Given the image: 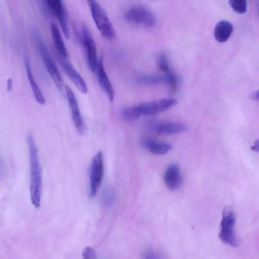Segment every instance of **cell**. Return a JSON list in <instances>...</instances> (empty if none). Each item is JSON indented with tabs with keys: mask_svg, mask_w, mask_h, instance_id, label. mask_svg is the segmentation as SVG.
I'll use <instances>...</instances> for the list:
<instances>
[{
	"mask_svg": "<svg viewBox=\"0 0 259 259\" xmlns=\"http://www.w3.org/2000/svg\"><path fill=\"white\" fill-rule=\"evenodd\" d=\"M30 161V196L32 204L36 208L40 204L42 195V174L38 156L32 135L28 136Z\"/></svg>",
	"mask_w": 259,
	"mask_h": 259,
	"instance_id": "1",
	"label": "cell"
},
{
	"mask_svg": "<svg viewBox=\"0 0 259 259\" xmlns=\"http://www.w3.org/2000/svg\"><path fill=\"white\" fill-rule=\"evenodd\" d=\"M236 223V216L233 209L230 206L226 207L222 212L219 238L224 244L234 248L239 245L235 232Z\"/></svg>",
	"mask_w": 259,
	"mask_h": 259,
	"instance_id": "2",
	"label": "cell"
},
{
	"mask_svg": "<svg viewBox=\"0 0 259 259\" xmlns=\"http://www.w3.org/2000/svg\"><path fill=\"white\" fill-rule=\"evenodd\" d=\"M88 4L96 25L102 36L108 40L114 39L115 30L106 12L96 1L90 0Z\"/></svg>",
	"mask_w": 259,
	"mask_h": 259,
	"instance_id": "3",
	"label": "cell"
},
{
	"mask_svg": "<svg viewBox=\"0 0 259 259\" xmlns=\"http://www.w3.org/2000/svg\"><path fill=\"white\" fill-rule=\"evenodd\" d=\"M78 34L84 48L88 66L92 72H95L98 60L94 38L88 26L84 24L80 26Z\"/></svg>",
	"mask_w": 259,
	"mask_h": 259,
	"instance_id": "4",
	"label": "cell"
},
{
	"mask_svg": "<svg viewBox=\"0 0 259 259\" xmlns=\"http://www.w3.org/2000/svg\"><path fill=\"white\" fill-rule=\"evenodd\" d=\"M36 36L37 44L42 62L56 87L62 90L64 85L62 76L44 42L39 36Z\"/></svg>",
	"mask_w": 259,
	"mask_h": 259,
	"instance_id": "5",
	"label": "cell"
},
{
	"mask_svg": "<svg viewBox=\"0 0 259 259\" xmlns=\"http://www.w3.org/2000/svg\"><path fill=\"white\" fill-rule=\"evenodd\" d=\"M104 175L103 154L99 152L93 158L90 168V197L94 198L100 188Z\"/></svg>",
	"mask_w": 259,
	"mask_h": 259,
	"instance_id": "6",
	"label": "cell"
},
{
	"mask_svg": "<svg viewBox=\"0 0 259 259\" xmlns=\"http://www.w3.org/2000/svg\"><path fill=\"white\" fill-rule=\"evenodd\" d=\"M125 18L129 22L146 27H152L156 22L154 14L150 10L142 6L130 9L126 12Z\"/></svg>",
	"mask_w": 259,
	"mask_h": 259,
	"instance_id": "7",
	"label": "cell"
},
{
	"mask_svg": "<svg viewBox=\"0 0 259 259\" xmlns=\"http://www.w3.org/2000/svg\"><path fill=\"white\" fill-rule=\"evenodd\" d=\"M178 103L176 100L165 98L156 101L142 103L138 106L140 116L156 114L174 106Z\"/></svg>",
	"mask_w": 259,
	"mask_h": 259,
	"instance_id": "8",
	"label": "cell"
},
{
	"mask_svg": "<svg viewBox=\"0 0 259 259\" xmlns=\"http://www.w3.org/2000/svg\"><path fill=\"white\" fill-rule=\"evenodd\" d=\"M46 6L56 17L62 32L66 38H70V30L66 8L60 0H47Z\"/></svg>",
	"mask_w": 259,
	"mask_h": 259,
	"instance_id": "9",
	"label": "cell"
},
{
	"mask_svg": "<svg viewBox=\"0 0 259 259\" xmlns=\"http://www.w3.org/2000/svg\"><path fill=\"white\" fill-rule=\"evenodd\" d=\"M152 131L162 135L177 134L186 132L188 126L181 122H152L148 124Z\"/></svg>",
	"mask_w": 259,
	"mask_h": 259,
	"instance_id": "10",
	"label": "cell"
},
{
	"mask_svg": "<svg viewBox=\"0 0 259 259\" xmlns=\"http://www.w3.org/2000/svg\"><path fill=\"white\" fill-rule=\"evenodd\" d=\"M59 60L66 74L76 86V88L82 94L88 92V87L84 79L77 72L70 62L59 56Z\"/></svg>",
	"mask_w": 259,
	"mask_h": 259,
	"instance_id": "11",
	"label": "cell"
},
{
	"mask_svg": "<svg viewBox=\"0 0 259 259\" xmlns=\"http://www.w3.org/2000/svg\"><path fill=\"white\" fill-rule=\"evenodd\" d=\"M65 90L74 123L78 133L82 134L85 130L86 128L80 112L76 98L73 91L68 86L66 85L65 86Z\"/></svg>",
	"mask_w": 259,
	"mask_h": 259,
	"instance_id": "12",
	"label": "cell"
},
{
	"mask_svg": "<svg viewBox=\"0 0 259 259\" xmlns=\"http://www.w3.org/2000/svg\"><path fill=\"white\" fill-rule=\"evenodd\" d=\"M164 182L170 190H176L182 186V180L180 166L176 164H170L164 172Z\"/></svg>",
	"mask_w": 259,
	"mask_h": 259,
	"instance_id": "13",
	"label": "cell"
},
{
	"mask_svg": "<svg viewBox=\"0 0 259 259\" xmlns=\"http://www.w3.org/2000/svg\"><path fill=\"white\" fill-rule=\"evenodd\" d=\"M96 72L101 88L106 94L110 101L113 102L114 96V90L112 84L106 72L103 60L102 58L98 60Z\"/></svg>",
	"mask_w": 259,
	"mask_h": 259,
	"instance_id": "14",
	"label": "cell"
},
{
	"mask_svg": "<svg viewBox=\"0 0 259 259\" xmlns=\"http://www.w3.org/2000/svg\"><path fill=\"white\" fill-rule=\"evenodd\" d=\"M234 31L232 24L226 20H222L216 26L214 34L218 42H224L231 36Z\"/></svg>",
	"mask_w": 259,
	"mask_h": 259,
	"instance_id": "15",
	"label": "cell"
},
{
	"mask_svg": "<svg viewBox=\"0 0 259 259\" xmlns=\"http://www.w3.org/2000/svg\"><path fill=\"white\" fill-rule=\"evenodd\" d=\"M25 66L28 80L30 84L36 100L40 104L44 105L46 104V100L43 96L38 84L34 78L30 62L28 58L25 59Z\"/></svg>",
	"mask_w": 259,
	"mask_h": 259,
	"instance_id": "16",
	"label": "cell"
},
{
	"mask_svg": "<svg viewBox=\"0 0 259 259\" xmlns=\"http://www.w3.org/2000/svg\"><path fill=\"white\" fill-rule=\"evenodd\" d=\"M142 144L146 148L156 155H164L172 148V146L170 144L158 142L148 138H144L142 140Z\"/></svg>",
	"mask_w": 259,
	"mask_h": 259,
	"instance_id": "17",
	"label": "cell"
},
{
	"mask_svg": "<svg viewBox=\"0 0 259 259\" xmlns=\"http://www.w3.org/2000/svg\"><path fill=\"white\" fill-rule=\"evenodd\" d=\"M51 30L54 44L58 54L62 58H66L68 56V51L60 30L55 23H52Z\"/></svg>",
	"mask_w": 259,
	"mask_h": 259,
	"instance_id": "18",
	"label": "cell"
},
{
	"mask_svg": "<svg viewBox=\"0 0 259 259\" xmlns=\"http://www.w3.org/2000/svg\"><path fill=\"white\" fill-rule=\"evenodd\" d=\"M121 116L122 119L126 122H133L137 120L140 116L138 106L123 108L121 111Z\"/></svg>",
	"mask_w": 259,
	"mask_h": 259,
	"instance_id": "19",
	"label": "cell"
},
{
	"mask_svg": "<svg viewBox=\"0 0 259 259\" xmlns=\"http://www.w3.org/2000/svg\"><path fill=\"white\" fill-rule=\"evenodd\" d=\"M137 82L144 85H155L166 82L164 76H140L136 79Z\"/></svg>",
	"mask_w": 259,
	"mask_h": 259,
	"instance_id": "20",
	"label": "cell"
},
{
	"mask_svg": "<svg viewBox=\"0 0 259 259\" xmlns=\"http://www.w3.org/2000/svg\"><path fill=\"white\" fill-rule=\"evenodd\" d=\"M104 204L107 206H111L115 201L114 192L112 188L107 187L104 189L102 194Z\"/></svg>",
	"mask_w": 259,
	"mask_h": 259,
	"instance_id": "21",
	"label": "cell"
},
{
	"mask_svg": "<svg viewBox=\"0 0 259 259\" xmlns=\"http://www.w3.org/2000/svg\"><path fill=\"white\" fill-rule=\"evenodd\" d=\"M229 4L232 10L238 14H243L247 11L246 0H230Z\"/></svg>",
	"mask_w": 259,
	"mask_h": 259,
	"instance_id": "22",
	"label": "cell"
},
{
	"mask_svg": "<svg viewBox=\"0 0 259 259\" xmlns=\"http://www.w3.org/2000/svg\"><path fill=\"white\" fill-rule=\"evenodd\" d=\"M166 82L168 84L170 90L172 92H175L178 88V80L175 74L170 71L164 76Z\"/></svg>",
	"mask_w": 259,
	"mask_h": 259,
	"instance_id": "23",
	"label": "cell"
},
{
	"mask_svg": "<svg viewBox=\"0 0 259 259\" xmlns=\"http://www.w3.org/2000/svg\"><path fill=\"white\" fill-rule=\"evenodd\" d=\"M157 64L159 69L166 74L170 72L166 55L164 54H160L157 60Z\"/></svg>",
	"mask_w": 259,
	"mask_h": 259,
	"instance_id": "24",
	"label": "cell"
},
{
	"mask_svg": "<svg viewBox=\"0 0 259 259\" xmlns=\"http://www.w3.org/2000/svg\"><path fill=\"white\" fill-rule=\"evenodd\" d=\"M82 259H96V250L92 247L86 248L82 253Z\"/></svg>",
	"mask_w": 259,
	"mask_h": 259,
	"instance_id": "25",
	"label": "cell"
},
{
	"mask_svg": "<svg viewBox=\"0 0 259 259\" xmlns=\"http://www.w3.org/2000/svg\"><path fill=\"white\" fill-rule=\"evenodd\" d=\"M143 259H162V258L158 252L148 250L144 252Z\"/></svg>",
	"mask_w": 259,
	"mask_h": 259,
	"instance_id": "26",
	"label": "cell"
},
{
	"mask_svg": "<svg viewBox=\"0 0 259 259\" xmlns=\"http://www.w3.org/2000/svg\"><path fill=\"white\" fill-rule=\"evenodd\" d=\"M250 98L254 101H258V92L256 91L252 92L250 96Z\"/></svg>",
	"mask_w": 259,
	"mask_h": 259,
	"instance_id": "27",
	"label": "cell"
},
{
	"mask_svg": "<svg viewBox=\"0 0 259 259\" xmlns=\"http://www.w3.org/2000/svg\"><path fill=\"white\" fill-rule=\"evenodd\" d=\"M12 84H13L12 80L11 78H9L8 80V83H7V90L8 91L10 92L12 90Z\"/></svg>",
	"mask_w": 259,
	"mask_h": 259,
	"instance_id": "28",
	"label": "cell"
},
{
	"mask_svg": "<svg viewBox=\"0 0 259 259\" xmlns=\"http://www.w3.org/2000/svg\"><path fill=\"white\" fill-rule=\"evenodd\" d=\"M258 140H256L254 142V144L251 148V150L255 152H258Z\"/></svg>",
	"mask_w": 259,
	"mask_h": 259,
	"instance_id": "29",
	"label": "cell"
}]
</instances>
